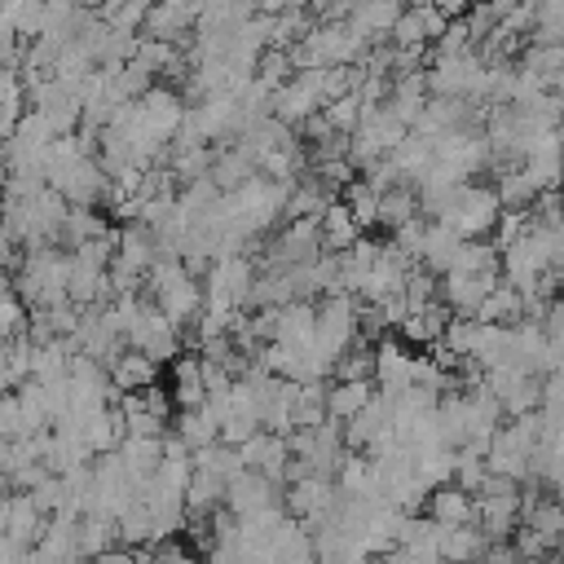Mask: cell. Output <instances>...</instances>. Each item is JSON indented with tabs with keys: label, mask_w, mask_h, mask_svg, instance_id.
I'll list each match as a JSON object with an SVG mask.
<instances>
[{
	"label": "cell",
	"mask_w": 564,
	"mask_h": 564,
	"mask_svg": "<svg viewBox=\"0 0 564 564\" xmlns=\"http://www.w3.org/2000/svg\"><path fill=\"white\" fill-rule=\"evenodd\" d=\"M538 449H542V410L538 414H520L511 423H502L489 441V471L507 476V480H529L538 476Z\"/></svg>",
	"instance_id": "obj_1"
},
{
	"label": "cell",
	"mask_w": 564,
	"mask_h": 564,
	"mask_svg": "<svg viewBox=\"0 0 564 564\" xmlns=\"http://www.w3.org/2000/svg\"><path fill=\"white\" fill-rule=\"evenodd\" d=\"M145 291L150 300L176 322V326H189L203 317V304H207V286L181 264V260H159L145 278Z\"/></svg>",
	"instance_id": "obj_2"
},
{
	"label": "cell",
	"mask_w": 564,
	"mask_h": 564,
	"mask_svg": "<svg viewBox=\"0 0 564 564\" xmlns=\"http://www.w3.org/2000/svg\"><path fill=\"white\" fill-rule=\"evenodd\" d=\"M361 344V300L335 291V295H322L317 300V339H313V352L326 361V370L335 375L339 357Z\"/></svg>",
	"instance_id": "obj_3"
},
{
	"label": "cell",
	"mask_w": 564,
	"mask_h": 564,
	"mask_svg": "<svg viewBox=\"0 0 564 564\" xmlns=\"http://www.w3.org/2000/svg\"><path fill=\"white\" fill-rule=\"evenodd\" d=\"M502 212H507V207H502V198H498L494 185L463 181L458 194H454V207L445 212V225H449L454 234H463V238H485V234L498 229Z\"/></svg>",
	"instance_id": "obj_4"
},
{
	"label": "cell",
	"mask_w": 564,
	"mask_h": 564,
	"mask_svg": "<svg viewBox=\"0 0 564 564\" xmlns=\"http://www.w3.org/2000/svg\"><path fill=\"white\" fill-rule=\"evenodd\" d=\"M520 516H524L520 485L507 480V476H489V485L476 494V529H480L489 542H502L507 533L520 529Z\"/></svg>",
	"instance_id": "obj_5"
},
{
	"label": "cell",
	"mask_w": 564,
	"mask_h": 564,
	"mask_svg": "<svg viewBox=\"0 0 564 564\" xmlns=\"http://www.w3.org/2000/svg\"><path fill=\"white\" fill-rule=\"evenodd\" d=\"M128 348H141L154 361H176L181 357V326L154 300H141V313L128 326Z\"/></svg>",
	"instance_id": "obj_6"
},
{
	"label": "cell",
	"mask_w": 564,
	"mask_h": 564,
	"mask_svg": "<svg viewBox=\"0 0 564 564\" xmlns=\"http://www.w3.org/2000/svg\"><path fill=\"white\" fill-rule=\"evenodd\" d=\"M322 79H326V70H300L295 79H286L273 93V119H282L286 128H304L317 110H326Z\"/></svg>",
	"instance_id": "obj_7"
},
{
	"label": "cell",
	"mask_w": 564,
	"mask_h": 564,
	"mask_svg": "<svg viewBox=\"0 0 564 564\" xmlns=\"http://www.w3.org/2000/svg\"><path fill=\"white\" fill-rule=\"evenodd\" d=\"M282 498H286V511H291L295 520H304L308 529H317V524L330 520V511L339 507V480L308 471V476H295Z\"/></svg>",
	"instance_id": "obj_8"
},
{
	"label": "cell",
	"mask_w": 564,
	"mask_h": 564,
	"mask_svg": "<svg viewBox=\"0 0 564 564\" xmlns=\"http://www.w3.org/2000/svg\"><path fill=\"white\" fill-rule=\"evenodd\" d=\"M185 115H189L185 93H176V88H167V84L150 88V93L137 101V123H141L159 145H172V141H176Z\"/></svg>",
	"instance_id": "obj_9"
},
{
	"label": "cell",
	"mask_w": 564,
	"mask_h": 564,
	"mask_svg": "<svg viewBox=\"0 0 564 564\" xmlns=\"http://www.w3.org/2000/svg\"><path fill=\"white\" fill-rule=\"evenodd\" d=\"M419 264L397 247V242H383V251H379V260H375V269L366 273V282H361V304H388V300H397V295H405V282H410V273H414Z\"/></svg>",
	"instance_id": "obj_10"
},
{
	"label": "cell",
	"mask_w": 564,
	"mask_h": 564,
	"mask_svg": "<svg viewBox=\"0 0 564 564\" xmlns=\"http://www.w3.org/2000/svg\"><path fill=\"white\" fill-rule=\"evenodd\" d=\"M225 507H229L238 520H256V516H269V511L286 507V498H282V485H278V480H269L264 471L247 467L242 476H234V480H229Z\"/></svg>",
	"instance_id": "obj_11"
},
{
	"label": "cell",
	"mask_w": 564,
	"mask_h": 564,
	"mask_svg": "<svg viewBox=\"0 0 564 564\" xmlns=\"http://www.w3.org/2000/svg\"><path fill=\"white\" fill-rule=\"evenodd\" d=\"M485 388L498 397V405L511 419L542 410V375H524L516 366H498V370H485Z\"/></svg>",
	"instance_id": "obj_12"
},
{
	"label": "cell",
	"mask_w": 564,
	"mask_h": 564,
	"mask_svg": "<svg viewBox=\"0 0 564 564\" xmlns=\"http://www.w3.org/2000/svg\"><path fill=\"white\" fill-rule=\"evenodd\" d=\"M0 538H9V542H22V546H40V538H44V529H48V516L31 502V494H22V489H9V498H4V507H0Z\"/></svg>",
	"instance_id": "obj_13"
},
{
	"label": "cell",
	"mask_w": 564,
	"mask_h": 564,
	"mask_svg": "<svg viewBox=\"0 0 564 564\" xmlns=\"http://www.w3.org/2000/svg\"><path fill=\"white\" fill-rule=\"evenodd\" d=\"M498 273H445L441 278V300L449 304V313L458 317H476L480 304L489 300V291L498 286Z\"/></svg>",
	"instance_id": "obj_14"
},
{
	"label": "cell",
	"mask_w": 564,
	"mask_h": 564,
	"mask_svg": "<svg viewBox=\"0 0 564 564\" xmlns=\"http://www.w3.org/2000/svg\"><path fill=\"white\" fill-rule=\"evenodd\" d=\"M414 366H419V357L405 352L401 344H379V348H375V388H379L383 397L410 392V388H414Z\"/></svg>",
	"instance_id": "obj_15"
},
{
	"label": "cell",
	"mask_w": 564,
	"mask_h": 564,
	"mask_svg": "<svg viewBox=\"0 0 564 564\" xmlns=\"http://www.w3.org/2000/svg\"><path fill=\"white\" fill-rule=\"evenodd\" d=\"M405 9H410L405 0H361V4L352 9L348 26H352L361 40H370V44H388V40H392V26L401 22Z\"/></svg>",
	"instance_id": "obj_16"
},
{
	"label": "cell",
	"mask_w": 564,
	"mask_h": 564,
	"mask_svg": "<svg viewBox=\"0 0 564 564\" xmlns=\"http://www.w3.org/2000/svg\"><path fill=\"white\" fill-rule=\"evenodd\" d=\"M110 383L119 388V397H128V392H145V388L159 383V361L145 357L141 348H123V352L110 361Z\"/></svg>",
	"instance_id": "obj_17"
},
{
	"label": "cell",
	"mask_w": 564,
	"mask_h": 564,
	"mask_svg": "<svg viewBox=\"0 0 564 564\" xmlns=\"http://www.w3.org/2000/svg\"><path fill=\"white\" fill-rule=\"evenodd\" d=\"M427 516H432L436 524H445V529L476 524V494H467V489H458V485L449 480V485L432 489V498H427Z\"/></svg>",
	"instance_id": "obj_18"
},
{
	"label": "cell",
	"mask_w": 564,
	"mask_h": 564,
	"mask_svg": "<svg viewBox=\"0 0 564 564\" xmlns=\"http://www.w3.org/2000/svg\"><path fill=\"white\" fill-rule=\"evenodd\" d=\"M454 322V313H449V304L445 300H436V304H427V308H419V313H410L397 330H401V339L405 344H419V348H436L441 339H445V326Z\"/></svg>",
	"instance_id": "obj_19"
},
{
	"label": "cell",
	"mask_w": 564,
	"mask_h": 564,
	"mask_svg": "<svg viewBox=\"0 0 564 564\" xmlns=\"http://www.w3.org/2000/svg\"><path fill=\"white\" fill-rule=\"evenodd\" d=\"M397 546H401L410 560H419V564H445V560H441V524H436L432 516H410V520L401 524Z\"/></svg>",
	"instance_id": "obj_20"
},
{
	"label": "cell",
	"mask_w": 564,
	"mask_h": 564,
	"mask_svg": "<svg viewBox=\"0 0 564 564\" xmlns=\"http://www.w3.org/2000/svg\"><path fill=\"white\" fill-rule=\"evenodd\" d=\"M278 339L291 348H313L317 339V304L313 300H291L278 308Z\"/></svg>",
	"instance_id": "obj_21"
},
{
	"label": "cell",
	"mask_w": 564,
	"mask_h": 564,
	"mask_svg": "<svg viewBox=\"0 0 564 564\" xmlns=\"http://www.w3.org/2000/svg\"><path fill=\"white\" fill-rule=\"evenodd\" d=\"M172 401L176 410H194L207 405V375H203V357L185 352L172 361Z\"/></svg>",
	"instance_id": "obj_22"
},
{
	"label": "cell",
	"mask_w": 564,
	"mask_h": 564,
	"mask_svg": "<svg viewBox=\"0 0 564 564\" xmlns=\"http://www.w3.org/2000/svg\"><path fill=\"white\" fill-rule=\"evenodd\" d=\"M463 234H454L445 220H427V238H423V269H432L436 278H445L463 251Z\"/></svg>",
	"instance_id": "obj_23"
},
{
	"label": "cell",
	"mask_w": 564,
	"mask_h": 564,
	"mask_svg": "<svg viewBox=\"0 0 564 564\" xmlns=\"http://www.w3.org/2000/svg\"><path fill=\"white\" fill-rule=\"evenodd\" d=\"M256 176H260L256 154H247L242 145H225V150H216L212 181L220 185V194H234V189H242V185H247V181H256Z\"/></svg>",
	"instance_id": "obj_24"
},
{
	"label": "cell",
	"mask_w": 564,
	"mask_h": 564,
	"mask_svg": "<svg viewBox=\"0 0 564 564\" xmlns=\"http://www.w3.org/2000/svg\"><path fill=\"white\" fill-rule=\"evenodd\" d=\"M357 242H361V225H357V216L348 212L344 198L330 203L326 216H322V247L335 251V256H344V251H352Z\"/></svg>",
	"instance_id": "obj_25"
},
{
	"label": "cell",
	"mask_w": 564,
	"mask_h": 564,
	"mask_svg": "<svg viewBox=\"0 0 564 564\" xmlns=\"http://www.w3.org/2000/svg\"><path fill=\"white\" fill-rule=\"evenodd\" d=\"M375 383L370 379H335L330 392H326V405H330V419L335 423H348L352 414H361L370 401H375Z\"/></svg>",
	"instance_id": "obj_26"
},
{
	"label": "cell",
	"mask_w": 564,
	"mask_h": 564,
	"mask_svg": "<svg viewBox=\"0 0 564 564\" xmlns=\"http://www.w3.org/2000/svg\"><path fill=\"white\" fill-rule=\"evenodd\" d=\"M392 163L401 167V176H405L410 185H419V181L432 172V163H436V141L423 137V132H410V137L392 150Z\"/></svg>",
	"instance_id": "obj_27"
},
{
	"label": "cell",
	"mask_w": 564,
	"mask_h": 564,
	"mask_svg": "<svg viewBox=\"0 0 564 564\" xmlns=\"http://www.w3.org/2000/svg\"><path fill=\"white\" fill-rule=\"evenodd\" d=\"M485 551H489V538L476 524H463V529L441 524V560L445 564H476V560H485Z\"/></svg>",
	"instance_id": "obj_28"
},
{
	"label": "cell",
	"mask_w": 564,
	"mask_h": 564,
	"mask_svg": "<svg viewBox=\"0 0 564 564\" xmlns=\"http://www.w3.org/2000/svg\"><path fill=\"white\" fill-rule=\"evenodd\" d=\"M524 317H529L524 313V291H516L511 282H498L489 291V300L480 304V313H476V322H494V326H516Z\"/></svg>",
	"instance_id": "obj_29"
},
{
	"label": "cell",
	"mask_w": 564,
	"mask_h": 564,
	"mask_svg": "<svg viewBox=\"0 0 564 564\" xmlns=\"http://www.w3.org/2000/svg\"><path fill=\"white\" fill-rule=\"evenodd\" d=\"M176 436L198 454L207 445L220 441V419L207 410V405H194V410H176Z\"/></svg>",
	"instance_id": "obj_30"
},
{
	"label": "cell",
	"mask_w": 564,
	"mask_h": 564,
	"mask_svg": "<svg viewBox=\"0 0 564 564\" xmlns=\"http://www.w3.org/2000/svg\"><path fill=\"white\" fill-rule=\"evenodd\" d=\"M119 458H123V467L145 485V480L163 467V436H128V441L119 445Z\"/></svg>",
	"instance_id": "obj_31"
},
{
	"label": "cell",
	"mask_w": 564,
	"mask_h": 564,
	"mask_svg": "<svg viewBox=\"0 0 564 564\" xmlns=\"http://www.w3.org/2000/svg\"><path fill=\"white\" fill-rule=\"evenodd\" d=\"M494 189H498V198H502L507 212H529V207L538 203V194H542V189L533 185V176L524 172V163H520V167H498Z\"/></svg>",
	"instance_id": "obj_32"
},
{
	"label": "cell",
	"mask_w": 564,
	"mask_h": 564,
	"mask_svg": "<svg viewBox=\"0 0 564 564\" xmlns=\"http://www.w3.org/2000/svg\"><path fill=\"white\" fill-rule=\"evenodd\" d=\"M110 234H115V229H110V220H106L97 207H70L66 229H62V247L75 251V247H84V242H93V238H110Z\"/></svg>",
	"instance_id": "obj_33"
},
{
	"label": "cell",
	"mask_w": 564,
	"mask_h": 564,
	"mask_svg": "<svg viewBox=\"0 0 564 564\" xmlns=\"http://www.w3.org/2000/svg\"><path fill=\"white\" fill-rule=\"evenodd\" d=\"M31 357H35L31 335L4 339V361H0V388H4V392H18V388L31 379Z\"/></svg>",
	"instance_id": "obj_34"
},
{
	"label": "cell",
	"mask_w": 564,
	"mask_h": 564,
	"mask_svg": "<svg viewBox=\"0 0 564 564\" xmlns=\"http://www.w3.org/2000/svg\"><path fill=\"white\" fill-rule=\"evenodd\" d=\"M449 273H498L502 278V251L494 247V238H467Z\"/></svg>",
	"instance_id": "obj_35"
},
{
	"label": "cell",
	"mask_w": 564,
	"mask_h": 564,
	"mask_svg": "<svg viewBox=\"0 0 564 564\" xmlns=\"http://www.w3.org/2000/svg\"><path fill=\"white\" fill-rule=\"evenodd\" d=\"M423 212H419V194H414V185H397V189H388L383 194V203H379V225L383 229H401V225H410V220H419Z\"/></svg>",
	"instance_id": "obj_36"
},
{
	"label": "cell",
	"mask_w": 564,
	"mask_h": 564,
	"mask_svg": "<svg viewBox=\"0 0 564 564\" xmlns=\"http://www.w3.org/2000/svg\"><path fill=\"white\" fill-rule=\"evenodd\" d=\"M489 458H485V449H458V463H454V485L458 489H467V494H480L485 485H489Z\"/></svg>",
	"instance_id": "obj_37"
},
{
	"label": "cell",
	"mask_w": 564,
	"mask_h": 564,
	"mask_svg": "<svg viewBox=\"0 0 564 564\" xmlns=\"http://www.w3.org/2000/svg\"><path fill=\"white\" fill-rule=\"evenodd\" d=\"M344 203H348V212L357 216V225L361 229H370V225H379V203H383V194L370 185V181H352L348 189H344Z\"/></svg>",
	"instance_id": "obj_38"
},
{
	"label": "cell",
	"mask_w": 564,
	"mask_h": 564,
	"mask_svg": "<svg viewBox=\"0 0 564 564\" xmlns=\"http://www.w3.org/2000/svg\"><path fill=\"white\" fill-rule=\"evenodd\" d=\"M286 79H295V62H291V53H286V48H269V53L260 57V66H256V84L269 88V93H278Z\"/></svg>",
	"instance_id": "obj_39"
},
{
	"label": "cell",
	"mask_w": 564,
	"mask_h": 564,
	"mask_svg": "<svg viewBox=\"0 0 564 564\" xmlns=\"http://www.w3.org/2000/svg\"><path fill=\"white\" fill-rule=\"evenodd\" d=\"M326 119H330V128L335 132H357L361 128V119H366V101H361V93H348V97H339V101H330L326 106Z\"/></svg>",
	"instance_id": "obj_40"
},
{
	"label": "cell",
	"mask_w": 564,
	"mask_h": 564,
	"mask_svg": "<svg viewBox=\"0 0 564 564\" xmlns=\"http://www.w3.org/2000/svg\"><path fill=\"white\" fill-rule=\"evenodd\" d=\"M26 326H31V304L9 286L4 291V304H0V330H4V339H22Z\"/></svg>",
	"instance_id": "obj_41"
},
{
	"label": "cell",
	"mask_w": 564,
	"mask_h": 564,
	"mask_svg": "<svg viewBox=\"0 0 564 564\" xmlns=\"http://www.w3.org/2000/svg\"><path fill=\"white\" fill-rule=\"evenodd\" d=\"M392 44H397V48H419V44H432L427 22H423V9H419V4H410V9L401 13V22L392 26Z\"/></svg>",
	"instance_id": "obj_42"
},
{
	"label": "cell",
	"mask_w": 564,
	"mask_h": 564,
	"mask_svg": "<svg viewBox=\"0 0 564 564\" xmlns=\"http://www.w3.org/2000/svg\"><path fill=\"white\" fill-rule=\"evenodd\" d=\"M335 379H370V383H375V348H366V344H352V348L339 357V366H335Z\"/></svg>",
	"instance_id": "obj_43"
},
{
	"label": "cell",
	"mask_w": 564,
	"mask_h": 564,
	"mask_svg": "<svg viewBox=\"0 0 564 564\" xmlns=\"http://www.w3.org/2000/svg\"><path fill=\"white\" fill-rule=\"evenodd\" d=\"M423 238H427V220H423V216L410 220V225H401V229L392 234V242H397L414 264H423Z\"/></svg>",
	"instance_id": "obj_44"
},
{
	"label": "cell",
	"mask_w": 564,
	"mask_h": 564,
	"mask_svg": "<svg viewBox=\"0 0 564 564\" xmlns=\"http://www.w3.org/2000/svg\"><path fill=\"white\" fill-rule=\"evenodd\" d=\"M0 436H4V441L26 436V427H22V405H18L13 392H4V401H0Z\"/></svg>",
	"instance_id": "obj_45"
},
{
	"label": "cell",
	"mask_w": 564,
	"mask_h": 564,
	"mask_svg": "<svg viewBox=\"0 0 564 564\" xmlns=\"http://www.w3.org/2000/svg\"><path fill=\"white\" fill-rule=\"evenodd\" d=\"M141 405H145L150 414H159V419H172V405H176V401H172V392H163V388L154 383V388L141 392Z\"/></svg>",
	"instance_id": "obj_46"
},
{
	"label": "cell",
	"mask_w": 564,
	"mask_h": 564,
	"mask_svg": "<svg viewBox=\"0 0 564 564\" xmlns=\"http://www.w3.org/2000/svg\"><path fill=\"white\" fill-rule=\"evenodd\" d=\"M370 564H419V560H410L401 546H392V551H383V555H375Z\"/></svg>",
	"instance_id": "obj_47"
},
{
	"label": "cell",
	"mask_w": 564,
	"mask_h": 564,
	"mask_svg": "<svg viewBox=\"0 0 564 564\" xmlns=\"http://www.w3.org/2000/svg\"><path fill=\"white\" fill-rule=\"evenodd\" d=\"M555 282H560V291H564V256H560V264H555Z\"/></svg>",
	"instance_id": "obj_48"
},
{
	"label": "cell",
	"mask_w": 564,
	"mask_h": 564,
	"mask_svg": "<svg viewBox=\"0 0 564 564\" xmlns=\"http://www.w3.org/2000/svg\"><path fill=\"white\" fill-rule=\"evenodd\" d=\"M555 93H560V97H564V70H560V79H555Z\"/></svg>",
	"instance_id": "obj_49"
},
{
	"label": "cell",
	"mask_w": 564,
	"mask_h": 564,
	"mask_svg": "<svg viewBox=\"0 0 564 564\" xmlns=\"http://www.w3.org/2000/svg\"><path fill=\"white\" fill-rule=\"evenodd\" d=\"M542 564H564V555H546V560H542Z\"/></svg>",
	"instance_id": "obj_50"
},
{
	"label": "cell",
	"mask_w": 564,
	"mask_h": 564,
	"mask_svg": "<svg viewBox=\"0 0 564 564\" xmlns=\"http://www.w3.org/2000/svg\"><path fill=\"white\" fill-rule=\"evenodd\" d=\"M560 132H564V128H560Z\"/></svg>",
	"instance_id": "obj_51"
}]
</instances>
